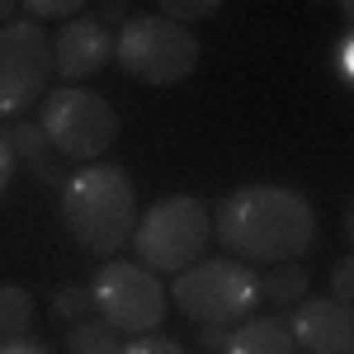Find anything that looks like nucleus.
I'll use <instances>...</instances> for the list:
<instances>
[{
  "mask_svg": "<svg viewBox=\"0 0 354 354\" xmlns=\"http://www.w3.org/2000/svg\"><path fill=\"white\" fill-rule=\"evenodd\" d=\"M85 10V0H24V19H33V24H48V19H76Z\"/></svg>",
  "mask_w": 354,
  "mask_h": 354,
  "instance_id": "nucleus-16",
  "label": "nucleus"
},
{
  "mask_svg": "<svg viewBox=\"0 0 354 354\" xmlns=\"http://www.w3.org/2000/svg\"><path fill=\"white\" fill-rule=\"evenodd\" d=\"M95 19H100L104 28H109V24H128V10H123V5H113V0H109V5H104V10H100Z\"/></svg>",
  "mask_w": 354,
  "mask_h": 354,
  "instance_id": "nucleus-24",
  "label": "nucleus"
},
{
  "mask_svg": "<svg viewBox=\"0 0 354 354\" xmlns=\"http://www.w3.org/2000/svg\"><path fill=\"white\" fill-rule=\"evenodd\" d=\"M330 302H340V307H350L354 302V260H335V270H330Z\"/></svg>",
  "mask_w": 354,
  "mask_h": 354,
  "instance_id": "nucleus-20",
  "label": "nucleus"
},
{
  "mask_svg": "<svg viewBox=\"0 0 354 354\" xmlns=\"http://www.w3.org/2000/svg\"><path fill=\"white\" fill-rule=\"evenodd\" d=\"M118 354H189V350L170 335H137L128 345H118Z\"/></svg>",
  "mask_w": 354,
  "mask_h": 354,
  "instance_id": "nucleus-19",
  "label": "nucleus"
},
{
  "mask_svg": "<svg viewBox=\"0 0 354 354\" xmlns=\"http://www.w3.org/2000/svg\"><path fill=\"white\" fill-rule=\"evenodd\" d=\"M10 19H15V5H10V0H0V28L10 24Z\"/></svg>",
  "mask_w": 354,
  "mask_h": 354,
  "instance_id": "nucleus-26",
  "label": "nucleus"
},
{
  "mask_svg": "<svg viewBox=\"0 0 354 354\" xmlns=\"http://www.w3.org/2000/svg\"><path fill=\"white\" fill-rule=\"evenodd\" d=\"M213 236L250 265H298L317 241V213L288 185H241L218 203Z\"/></svg>",
  "mask_w": 354,
  "mask_h": 354,
  "instance_id": "nucleus-1",
  "label": "nucleus"
},
{
  "mask_svg": "<svg viewBox=\"0 0 354 354\" xmlns=\"http://www.w3.org/2000/svg\"><path fill=\"white\" fill-rule=\"evenodd\" d=\"M170 302L194 326L232 330L260 307L255 270H245L241 260H194L189 270H180L170 279Z\"/></svg>",
  "mask_w": 354,
  "mask_h": 354,
  "instance_id": "nucleus-4",
  "label": "nucleus"
},
{
  "mask_svg": "<svg viewBox=\"0 0 354 354\" xmlns=\"http://www.w3.org/2000/svg\"><path fill=\"white\" fill-rule=\"evenodd\" d=\"M43 137L57 156L66 161L95 165L118 137V113L100 90H85V85H62L53 95H43Z\"/></svg>",
  "mask_w": 354,
  "mask_h": 354,
  "instance_id": "nucleus-5",
  "label": "nucleus"
},
{
  "mask_svg": "<svg viewBox=\"0 0 354 354\" xmlns=\"http://www.w3.org/2000/svg\"><path fill=\"white\" fill-rule=\"evenodd\" d=\"M90 312V283H66L53 293V317H66V322H81Z\"/></svg>",
  "mask_w": 354,
  "mask_h": 354,
  "instance_id": "nucleus-18",
  "label": "nucleus"
},
{
  "mask_svg": "<svg viewBox=\"0 0 354 354\" xmlns=\"http://www.w3.org/2000/svg\"><path fill=\"white\" fill-rule=\"evenodd\" d=\"M218 10H222V0H165V5H161V19L189 28V19H213Z\"/></svg>",
  "mask_w": 354,
  "mask_h": 354,
  "instance_id": "nucleus-17",
  "label": "nucleus"
},
{
  "mask_svg": "<svg viewBox=\"0 0 354 354\" xmlns=\"http://www.w3.org/2000/svg\"><path fill=\"white\" fill-rule=\"evenodd\" d=\"M350 43H354V38L340 43V85H350Z\"/></svg>",
  "mask_w": 354,
  "mask_h": 354,
  "instance_id": "nucleus-25",
  "label": "nucleus"
},
{
  "mask_svg": "<svg viewBox=\"0 0 354 354\" xmlns=\"http://www.w3.org/2000/svg\"><path fill=\"white\" fill-rule=\"evenodd\" d=\"M255 293H260V302H270V307H298L312 293V279H307L302 265H274V270L255 274Z\"/></svg>",
  "mask_w": 354,
  "mask_h": 354,
  "instance_id": "nucleus-13",
  "label": "nucleus"
},
{
  "mask_svg": "<svg viewBox=\"0 0 354 354\" xmlns=\"http://www.w3.org/2000/svg\"><path fill=\"white\" fill-rule=\"evenodd\" d=\"M71 354H118V330H109L104 322H76L66 330Z\"/></svg>",
  "mask_w": 354,
  "mask_h": 354,
  "instance_id": "nucleus-15",
  "label": "nucleus"
},
{
  "mask_svg": "<svg viewBox=\"0 0 354 354\" xmlns=\"http://www.w3.org/2000/svg\"><path fill=\"white\" fill-rule=\"evenodd\" d=\"M53 81V38L33 19H10L0 28V118H19L38 104Z\"/></svg>",
  "mask_w": 354,
  "mask_h": 354,
  "instance_id": "nucleus-8",
  "label": "nucleus"
},
{
  "mask_svg": "<svg viewBox=\"0 0 354 354\" xmlns=\"http://www.w3.org/2000/svg\"><path fill=\"white\" fill-rule=\"evenodd\" d=\"M222 354H298L283 317H245L241 326L227 330V350Z\"/></svg>",
  "mask_w": 354,
  "mask_h": 354,
  "instance_id": "nucleus-12",
  "label": "nucleus"
},
{
  "mask_svg": "<svg viewBox=\"0 0 354 354\" xmlns=\"http://www.w3.org/2000/svg\"><path fill=\"white\" fill-rule=\"evenodd\" d=\"M113 62L147 85H180L198 66V38L161 15H137L113 38Z\"/></svg>",
  "mask_w": 354,
  "mask_h": 354,
  "instance_id": "nucleus-6",
  "label": "nucleus"
},
{
  "mask_svg": "<svg viewBox=\"0 0 354 354\" xmlns=\"http://www.w3.org/2000/svg\"><path fill=\"white\" fill-rule=\"evenodd\" d=\"M5 142H10L15 161H24L28 175H33L38 185H53V189L66 185V175H62V165H57L53 147H48V137H43L38 123H10V128H5Z\"/></svg>",
  "mask_w": 354,
  "mask_h": 354,
  "instance_id": "nucleus-11",
  "label": "nucleus"
},
{
  "mask_svg": "<svg viewBox=\"0 0 354 354\" xmlns=\"http://www.w3.org/2000/svg\"><path fill=\"white\" fill-rule=\"evenodd\" d=\"M10 175H15V151H10V142H5V128H0V198L10 189Z\"/></svg>",
  "mask_w": 354,
  "mask_h": 354,
  "instance_id": "nucleus-22",
  "label": "nucleus"
},
{
  "mask_svg": "<svg viewBox=\"0 0 354 354\" xmlns=\"http://www.w3.org/2000/svg\"><path fill=\"white\" fill-rule=\"evenodd\" d=\"M90 307L118 335H151L165 322V283L142 265L109 260L90 283Z\"/></svg>",
  "mask_w": 354,
  "mask_h": 354,
  "instance_id": "nucleus-7",
  "label": "nucleus"
},
{
  "mask_svg": "<svg viewBox=\"0 0 354 354\" xmlns=\"http://www.w3.org/2000/svg\"><path fill=\"white\" fill-rule=\"evenodd\" d=\"M0 354H53V350L33 345V340H0Z\"/></svg>",
  "mask_w": 354,
  "mask_h": 354,
  "instance_id": "nucleus-23",
  "label": "nucleus"
},
{
  "mask_svg": "<svg viewBox=\"0 0 354 354\" xmlns=\"http://www.w3.org/2000/svg\"><path fill=\"white\" fill-rule=\"evenodd\" d=\"M33 330V298L19 283H0V340H28Z\"/></svg>",
  "mask_w": 354,
  "mask_h": 354,
  "instance_id": "nucleus-14",
  "label": "nucleus"
},
{
  "mask_svg": "<svg viewBox=\"0 0 354 354\" xmlns=\"http://www.w3.org/2000/svg\"><path fill=\"white\" fill-rule=\"evenodd\" d=\"M62 222L71 232V241L90 255H118L133 241L137 227V194L128 170L113 161L81 165L76 175H66L62 185Z\"/></svg>",
  "mask_w": 354,
  "mask_h": 354,
  "instance_id": "nucleus-2",
  "label": "nucleus"
},
{
  "mask_svg": "<svg viewBox=\"0 0 354 354\" xmlns=\"http://www.w3.org/2000/svg\"><path fill=\"white\" fill-rule=\"evenodd\" d=\"M213 236V213L203 208V198L194 194H170L156 198L133 227V250L142 270L180 274L194 260H203V245Z\"/></svg>",
  "mask_w": 354,
  "mask_h": 354,
  "instance_id": "nucleus-3",
  "label": "nucleus"
},
{
  "mask_svg": "<svg viewBox=\"0 0 354 354\" xmlns=\"http://www.w3.org/2000/svg\"><path fill=\"white\" fill-rule=\"evenodd\" d=\"M198 345H203V354H222L227 350V330L222 326H198Z\"/></svg>",
  "mask_w": 354,
  "mask_h": 354,
  "instance_id": "nucleus-21",
  "label": "nucleus"
},
{
  "mask_svg": "<svg viewBox=\"0 0 354 354\" xmlns=\"http://www.w3.org/2000/svg\"><path fill=\"white\" fill-rule=\"evenodd\" d=\"M288 335L298 354H354V317L330 298H302Z\"/></svg>",
  "mask_w": 354,
  "mask_h": 354,
  "instance_id": "nucleus-10",
  "label": "nucleus"
},
{
  "mask_svg": "<svg viewBox=\"0 0 354 354\" xmlns=\"http://www.w3.org/2000/svg\"><path fill=\"white\" fill-rule=\"evenodd\" d=\"M113 62V33L90 15H76L53 33V71L62 81H85Z\"/></svg>",
  "mask_w": 354,
  "mask_h": 354,
  "instance_id": "nucleus-9",
  "label": "nucleus"
}]
</instances>
